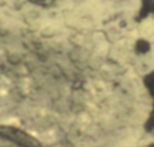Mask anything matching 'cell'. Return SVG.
<instances>
[{
    "mask_svg": "<svg viewBox=\"0 0 154 147\" xmlns=\"http://www.w3.org/2000/svg\"><path fill=\"white\" fill-rule=\"evenodd\" d=\"M1 147H41L29 134L13 127H1Z\"/></svg>",
    "mask_w": 154,
    "mask_h": 147,
    "instance_id": "obj_1",
    "label": "cell"
}]
</instances>
